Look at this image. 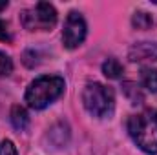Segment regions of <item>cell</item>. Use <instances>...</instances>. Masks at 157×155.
Here are the masks:
<instances>
[{
    "instance_id": "cell-1",
    "label": "cell",
    "mask_w": 157,
    "mask_h": 155,
    "mask_svg": "<svg viewBox=\"0 0 157 155\" xmlns=\"http://www.w3.org/2000/svg\"><path fill=\"white\" fill-rule=\"evenodd\" d=\"M128 133L146 153L157 155V110H144L128 119Z\"/></svg>"
},
{
    "instance_id": "cell-2",
    "label": "cell",
    "mask_w": 157,
    "mask_h": 155,
    "mask_svg": "<svg viewBox=\"0 0 157 155\" xmlns=\"http://www.w3.org/2000/svg\"><path fill=\"white\" fill-rule=\"evenodd\" d=\"M64 91V78L55 75H44L35 78L26 89V102L33 110H44L57 100Z\"/></svg>"
},
{
    "instance_id": "cell-3",
    "label": "cell",
    "mask_w": 157,
    "mask_h": 155,
    "mask_svg": "<svg viewBox=\"0 0 157 155\" xmlns=\"http://www.w3.org/2000/svg\"><path fill=\"white\" fill-rule=\"evenodd\" d=\"M82 102L90 115L102 119L113 113L115 95L112 88H106L101 82H90L82 91Z\"/></svg>"
},
{
    "instance_id": "cell-4",
    "label": "cell",
    "mask_w": 157,
    "mask_h": 155,
    "mask_svg": "<svg viewBox=\"0 0 157 155\" xmlns=\"http://www.w3.org/2000/svg\"><path fill=\"white\" fill-rule=\"evenodd\" d=\"M20 22L28 31H48L57 24V9L48 2H39L20 13Z\"/></svg>"
},
{
    "instance_id": "cell-5",
    "label": "cell",
    "mask_w": 157,
    "mask_h": 155,
    "mask_svg": "<svg viewBox=\"0 0 157 155\" xmlns=\"http://www.w3.org/2000/svg\"><path fill=\"white\" fill-rule=\"evenodd\" d=\"M86 39V20L82 18V15L77 11H71L64 22V29H62V42L68 49H75L78 47Z\"/></svg>"
},
{
    "instance_id": "cell-6",
    "label": "cell",
    "mask_w": 157,
    "mask_h": 155,
    "mask_svg": "<svg viewBox=\"0 0 157 155\" xmlns=\"http://www.w3.org/2000/svg\"><path fill=\"white\" fill-rule=\"evenodd\" d=\"M157 57V47L155 44H150V42H141L137 46L132 47L130 51V59L133 62H141V60H148V59H155Z\"/></svg>"
},
{
    "instance_id": "cell-7",
    "label": "cell",
    "mask_w": 157,
    "mask_h": 155,
    "mask_svg": "<svg viewBox=\"0 0 157 155\" xmlns=\"http://www.w3.org/2000/svg\"><path fill=\"white\" fill-rule=\"evenodd\" d=\"M11 124L15 126V130L24 131L29 124V115L22 106H13L11 108Z\"/></svg>"
},
{
    "instance_id": "cell-8",
    "label": "cell",
    "mask_w": 157,
    "mask_h": 155,
    "mask_svg": "<svg viewBox=\"0 0 157 155\" xmlns=\"http://www.w3.org/2000/svg\"><path fill=\"white\" fill-rule=\"evenodd\" d=\"M141 84L148 91L157 93V70H154V68H143V71H141Z\"/></svg>"
},
{
    "instance_id": "cell-9",
    "label": "cell",
    "mask_w": 157,
    "mask_h": 155,
    "mask_svg": "<svg viewBox=\"0 0 157 155\" xmlns=\"http://www.w3.org/2000/svg\"><path fill=\"white\" fill-rule=\"evenodd\" d=\"M102 73L108 78H119L122 75V66L117 59H108L102 64Z\"/></svg>"
},
{
    "instance_id": "cell-10",
    "label": "cell",
    "mask_w": 157,
    "mask_h": 155,
    "mask_svg": "<svg viewBox=\"0 0 157 155\" xmlns=\"http://www.w3.org/2000/svg\"><path fill=\"white\" fill-rule=\"evenodd\" d=\"M122 88H124V93L130 97L132 104H141V102H143L144 97H143V91L139 89V86H135L133 82H124Z\"/></svg>"
},
{
    "instance_id": "cell-11",
    "label": "cell",
    "mask_w": 157,
    "mask_h": 155,
    "mask_svg": "<svg viewBox=\"0 0 157 155\" xmlns=\"http://www.w3.org/2000/svg\"><path fill=\"white\" fill-rule=\"evenodd\" d=\"M132 24H133L137 29H148V28L154 24V20H152V15H148V13H144V11H139V13L133 15Z\"/></svg>"
},
{
    "instance_id": "cell-12",
    "label": "cell",
    "mask_w": 157,
    "mask_h": 155,
    "mask_svg": "<svg viewBox=\"0 0 157 155\" xmlns=\"http://www.w3.org/2000/svg\"><path fill=\"white\" fill-rule=\"evenodd\" d=\"M11 71H13V60H11L6 53L0 51V77L9 75Z\"/></svg>"
},
{
    "instance_id": "cell-13",
    "label": "cell",
    "mask_w": 157,
    "mask_h": 155,
    "mask_svg": "<svg viewBox=\"0 0 157 155\" xmlns=\"http://www.w3.org/2000/svg\"><path fill=\"white\" fill-rule=\"evenodd\" d=\"M0 155H18V153H17V148L13 146L11 141H4L0 144Z\"/></svg>"
},
{
    "instance_id": "cell-14",
    "label": "cell",
    "mask_w": 157,
    "mask_h": 155,
    "mask_svg": "<svg viewBox=\"0 0 157 155\" xmlns=\"http://www.w3.org/2000/svg\"><path fill=\"white\" fill-rule=\"evenodd\" d=\"M11 40V33L7 29V24L0 20V42H9Z\"/></svg>"
},
{
    "instance_id": "cell-15",
    "label": "cell",
    "mask_w": 157,
    "mask_h": 155,
    "mask_svg": "<svg viewBox=\"0 0 157 155\" xmlns=\"http://www.w3.org/2000/svg\"><path fill=\"white\" fill-rule=\"evenodd\" d=\"M6 7H7V2H6V0H2V2H0V11H2V9H6Z\"/></svg>"
}]
</instances>
